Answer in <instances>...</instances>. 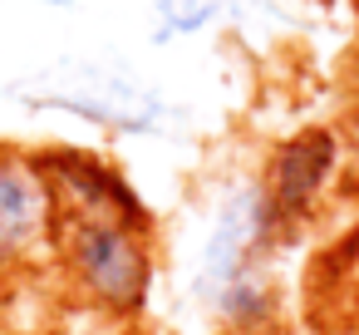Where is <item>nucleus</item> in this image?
Masks as SVG:
<instances>
[{"label":"nucleus","instance_id":"f257e3e1","mask_svg":"<svg viewBox=\"0 0 359 335\" xmlns=\"http://www.w3.org/2000/svg\"><path fill=\"white\" fill-rule=\"evenodd\" d=\"M290 237L295 232L280 222L276 202L266 197L261 173H246L222 188L207 222V242H202L197 296L226 335L276 330V315H280L276 256Z\"/></svg>","mask_w":359,"mask_h":335},{"label":"nucleus","instance_id":"f03ea898","mask_svg":"<svg viewBox=\"0 0 359 335\" xmlns=\"http://www.w3.org/2000/svg\"><path fill=\"white\" fill-rule=\"evenodd\" d=\"M158 222H128V217H60L55 227V271L69 286V296L104 315V320H133L158 276Z\"/></svg>","mask_w":359,"mask_h":335},{"label":"nucleus","instance_id":"7ed1b4c3","mask_svg":"<svg viewBox=\"0 0 359 335\" xmlns=\"http://www.w3.org/2000/svg\"><path fill=\"white\" fill-rule=\"evenodd\" d=\"M344 163H349V138L330 124H305L290 138H280L256 173H261L266 197L276 202L280 222L290 232H300L325 207V197L339 183Z\"/></svg>","mask_w":359,"mask_h":335},{"label":"nucleus","instance_id":"20e7f679","mask_svg":"<svg viewBox=\"0 0 359 335\" xmlns=\"http://www.w3.org/2000/svg\"><path fill=\"white\" fill-rule=\"evenodd\" d=\"M60 207L35 153L0 148V271H25L40 256H55Z\"/></svg>","mask_w":359,"mask_h":335},{"label":"nucleus","instance_id":"39448f33","mask_svg":"<svg viewBox=\"0 0 359 335\" xmlns=\"http://www.w3.org/2000/svg\"><path fill=\"white\" fill-rule=\"evenodd\" d=\"M60 217H128V222H153L148 202L133 192V183L99 153L84 148H40L35 153Z\"/></svg>","mask_w":359,"mask_h":335},{"label":"nucleus","instance_id":"423d86ee","mask_svg":"<svg viewBox=\"0 0 359 335\" xmlns=\"http://www.w3.org/2000/svg\"><path fill=\"white\" fill-rule=\"evenodd\" d=\"M212 15H217V0H163L158 6V40L192 35V30L212 25Z\"/></svg>","mask_w":359,"mask_h":335},{"label":"nucleus","instance_id":"0eeeda50","mask_svg":"<svg viewBox=\"0 0 359 335\" xmlns=\"http://www.w3.org/2000/svg\"><path fill=\"white\" fill-rule=\"evenodd\" d=\"M344 138H349V153L359 158V65L349 74V99H344Z\"/></svg>","mask_w":359,"mask_h":335},{"label":"nucleus","instance_id":"6e6552de","mask_svg":"<svg viewBox=\"0 0 359 335\" xmlns=\"http://www.w3.org/2000/svg\"><path fill=\"white\" fill-rule=\"evenodd\" d=\"M35 335H65V330H55V325H50V330H35Z\"/></svg>","mask_w":359,"mask_h":335},{"label":"nucleus","instance_id":"1a4fd4ad","mask_svg":"<svg viewBox=\"0 0 359 335\" xmlns=\"http://www.w3.org/2000/svg\"><path fill=\"white\" fill-rule=\"evenodd\" d=\"M40 6H69V0H40Z\"/></svg>","mask_w":359,"mask_h":335}]
</instances>
